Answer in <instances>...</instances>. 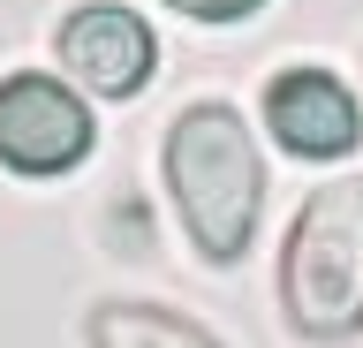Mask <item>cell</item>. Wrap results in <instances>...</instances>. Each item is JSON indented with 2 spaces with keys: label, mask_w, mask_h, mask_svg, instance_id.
I'll return each instance as SVG.
<instances>
[{
  "label": "cell",
  "mask_w": 363,
  "mask_h": 348,
  "mask_svg": "<svg viewBox=\"0 0 363 348\" xmlns=\"http://www.w3.org/2000/svg\"><path fill=\"white\" fill-rule=\"evenodd\" d=\"M167 197H174L182 228L212 265H235L257 228V197H265V159L250 144L242 114L204 99L167 129Z\"/></svg>",
  "instance_id": "obj_1"
},
{
  "label": "cell",
  "mask_w": 363,
  "mask_h": 348,
  "mask_svg": "<svg viewBox=\"0 0 363 348\" xmlns=\"http://www.w3.org/2000/svg\"><path fill=\"white\" fill-rule=\"evenodd\" d=\"M280 303L311 341H340L363 325V182H325L303 197L280 242Z\"/></svg>",
  "instance_id": "obj_2"
},
{
  "label": "cell",
  "mask_w": 363,
  "mask_h": 348,
  "mask_svg": "<svg viewBox=\"0 0 363 348\" xmlns=\"http://www.w3.org/2000/svg\"><path fill=\"white\" fill-rule=\"evenodd\" d=\"M91 152V114L61 76H8L0 84V167L68 174Z\"/></svg>",
  "instance_id": "obj_3"
},
{
  "label": "cell",
  "mask_w": 363,
  "mask_h": 348,
  "mask_svg": "<svg viewBox=\"0 0 363 348\" xmlns=\"http://www.w3.org/2000/svg\"><path fill=\"white\" fill-rule=\"evenodd\" d=\"M53 46H61V69L99 99H136L152 84V61H159L152 23L136 8H121V0H91V8L61 16Z\"/></svg>",
  "instance_id": "obj_4"
},
{
  "label": "cell",
  "mask_w": 363,
  "mask_h": 348,
  "mask_svg": "<svg viewBox=\"0 0 363 348\" xmlns=\"http://www.w3.org/2000/svg\"><path fill=\"white\" fill-rule=\"evenodd\" d=\"M265 129L295 159H340L356 144L363 114L333 69H288V76H272V91H265Z\"/></svg>",
  "instance_id": "obj_5"
},
{
  "label": "cell",
  "mask_w": 363,
  "mask_h": 348,
  "mask_svg": "<svg viewBox=\"0 0 363 348\" xmlns=\"http://www.w3.org/2000/svg\"><path fill=\"white\" fill-rule=\"evenodd\" d=\"M91 348H220V341L174 310H152V303H99Z\"/></svg>",
  "instance_id": "obj_6"
},
{
  "label": "cell",
  "mask_w": 363,
  "mask_h": 348,
  "mask_svg": "<svg viewBox=\"0 0 363 348\" xmlns=\"http://www.w3.org/2000/svg\"><path fill=\"white\" fill-rule=\"evenodd\" d=\"M167 8H182V16H197V23H242V16H257L265 0H167Z\"/></svg>",
  "instance_id": "obj_7"
}]
</instances>
